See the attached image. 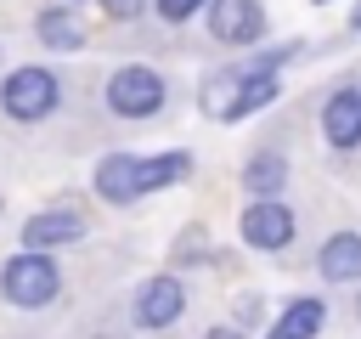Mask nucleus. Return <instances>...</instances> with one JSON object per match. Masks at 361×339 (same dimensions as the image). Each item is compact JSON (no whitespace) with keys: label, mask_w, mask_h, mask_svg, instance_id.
I'll use <instances>...</instances> for the list:
<instances>
[{"label":"nucleus","mask_w":361,"mask_h":339,"mask_svg":"<svg viewBox=\"0 0 361 339\" xmlns=\"http://www.w3.org/2000/svg\"><path fill=\"white\" fill-rule=\"evenodd\" d=\"M186 170H192V158H186V153H158V158H141V164H135V181H141V192H152V186L180 181Z\"/></svg>","instance_id":"nucleus-15"},{"label":"nucleus","mask_w":361,"mask_h":339,"mask_svg":"<svg viewBox=\"0 0 361 339\" xmlns=\"http://www.w3.org/2000/svg\"><path fill=\"white\" fill-rule=\"evenodd\" d=\"M203 113L209 119H248V68H226V73H214L209 85H203Z\"/></svg>","instance_id":"nucleus-7"},{"label":"nucleus","mask_w":361,"mask_h":339,"mask_svg":"<svg viewBox=\"0 0 361 339\" xmlns=\"http://www.w3.org/2000/svg\"><path fill=\"white\" fill-rule=\"evenodd\" d=\"M56 79L45 73V68H17V73H6V85H0V107L11 113V119H23V124H34V119H45L51 107H56Z\"/></svg>","instance_id":"nucleus-2"},{"label":"nucleus","mask_w":361,"mask_h":339,"mask_svg":"<svg viewBox=\"0 0 361 339\" xmlns=\"http://www.w3.org/2000/svg\"><path fill=\"white\" fill-rule=\"evenodd\" d=\"M73 237H85V220L73 215V209H45V215H34V220H23V243L28 249H56V243H73Z\"/></svg>","instance_id":"nucleus-8"},{"label":"nucleus","mask_w":361,"mask_h":339,"mask_svg":"<svg viewBox=\"0 0 361 339\" xmlns=\"http://www.w3.org/2000/svg\"><path fill=\"white\" fill-rule=\"evenodd\" d=\"M107 107L124 113V119H147V113H158V107H164V79H158L152 68L130 62V68H118V73L107 79Z\"/></svg>","instance_id":"nucleus-3"},{"label":"nucleus","mask_w":361,"mask_h":339,"mask_svg":"<svg viewBox=\"0 0 361 339\" xmlns=\"http://www.w3.org/2000/svg\"><path fill=\"white\" fill-rule=\"evenodd\" d=\"M186 311V288H180V277H147L141 282V294H135V328H169L175 316Z\"/></svg>","instance_id":"nucleus-5"},{"label":"nucleus","mask_w":361,"mask_h":339,"mask_svg":"<svg viewBox=\"0 0 361 339\" xmlns=\"http://www.w3.org/2000/svg\"><path fill=\"white\" fill-rule=\"evenodd\" d=\"M209 28L220 45H254L265 28L259 0H209Z\"/></svg>","instance_id":"nucleus-6"},{"label":"nucleus","mask_w":361,"mask_h":339,"mask_svg":"<svg viewBox=\"0 0 361 339\" xmlns=\"http://www.w3.org/2000/svg\"><path fill=\"white\" fill-rule=\"evenodd\" d=\"M243 181H248V192L276 198V192L288 186V158H282V153H254V158H248V170H243Z\"/></svg>","instance_id":"nucleus-14"},{"label":"nucleus","mask_w":361,"mask_h":339,"mask_svg":"<svg viewBox=\"0 0 361 339\" xmlns=\"http://www.w3.org/2000/svg\"><path fill=\"white\" fill-rule=\"evenodd\" d=\"M322 124H327L333 147H361V96L355 90H333L327 107H322Z\"/></svg>","instance_id":"nucleus-10"},{"label":"nucleus","mask_w":361,"mask_h":339,"mask_svg":"<svg viewBox=\"0 0 361 339\" xmlns=\"http://www.w3.org/2000/svg\"><path fill=\"white\" fill-rule=\"evenodd\" d=\"M293 209H282L276 198H254L248 209H243V243L248 249H282V243H293Z\"/></svg>","instance_id":"nucleus-4"},{"label":"nucleus","mask_w":361,"mask_h":339,"mask_svg":"<svg viewBox=\"0 0 361 339\" xmlns=\"http://www.w3.org/2000/svg\"><path fill=\"white\" fill-rule=\"evenodd\" d=\"M316 6H322V0H316Z\"/></svg>","instance_id":"nucleus-20"},{"label":"nucleus","mask_w":361,"mask_h":339,"mask_svg":"<svg viewBox=\"0 0 361 339\" xmlns=\"http://www.w3.org/2000/svg\"><path fill=\"white\" fill-rule=\"evenodd\" d=\"M135 164H141V158H130V153H107V158L96 164V192H102L107 203H135V198H141Z\"/></svg>","instance_id":"nucleus-9"},{"label":"nucleus","mask_w":361,"mask_h":339,"mask_svg":"<svg viewBox=\"0 0 361 339\" xmlns=\"http://www.w3.org/2000/svg\"><path fill=\"white\" fill-rule=\"evenodd\" d=\"M355 28H361V6H355Z\"/></svg>","instance_id":"nucleus-19"},{"label":"nucleus","mask_w":361,"mask_h":339,"mask_svg":"<svg viewBox=\"0 0 361 339\" xmlns=\"http://www.w3.org/2000/svg\"><path fill=\"white\" fill-rule=\"evenodd\" d=\"M0 294H6L11 305H23V311H39V305H51V299L62 294V271H56L51 254L17 249V254L6 260V271H0Z\"/></svg>","instance_id":"nucleus-1"},{"label":"nucleus","mask_w":361,"mask_h":339,"mask_svg":"<svg viewBox=\"0 0 361 339\" xmlns=\"http://www.w3.org/2000/svg\"><path fill=\"white\" fill-rule=\"evenodd\" d=\"M316 266H322L327 282H355V277H361V237H355V232H333V237L322 243Z\"/></svg>","instance_id":"nucleus-11"},{"label":"nucleus","mask_w":361,"mask_h":339,"mask_svg":"<svg viewBox=\"0 0 361 339\" xmlns=\"http://www.w3.org/2000/svg\"><path fill=\"white\" fill-rule=\"evenodd\" d=\"M34 34H39L51 51H79V45H85V28H79V17H73L68 6H51V11H39Z\"/></svg>","instance_id":"nucleus-13"},{"label":"nucleus","mask_w":361,"mask_h":339,"mask_svg":"<svg viewBox=\"0 0 361 339\" xmlns=\"http://www.w3.org/2000/svg\"><path fill=\"white\" fill-rule=\"evenodd\" d=\"M327 322V305L322 299H293L276 322H271V339H316Z\"/></svg>","instance_id":"nucleus-12"},{"label":"nucleus","mask_w":361,"mask_h":339,"mask_svg":"<svg viewBox=\"0 0 361 339\" xmlns=\"http://www.w3.org/2000/svg\"><path fill=\"white\" fill-rule=\"evenodd\" d=\"M197 6H203V0H158V17H169V23H186Z\"/></svg>","instance_id":"nucleus-16"},{"label":"nucleus","mask_w":361,"mask_h":339,"mask_svg":"<svg viewBox=\"0 0 361 339\" xmlns=\"http://www.w3.org/2000/svg\"><path fill=\"white\" fill-rule=\"evenodd\" d=\"M102 6H107V17H113V23H130V17H135L147 0H102Z\"/></svg>","instance_id":"nucleus-17"},{"label":"nucleus","mask_w":361,"mask_h":339,"mask_svg":"<svg viewBox=\"0 0 361 339\" xmlns=\"http://www.w3.org/2000/svg\"><path fill=\"white\" fill-rule=\"evenodd\" d=\"M203 339H243L237 328H214V333H203Z\"/></svg>","instance_id":"nucleus-18"}]
</instances>
